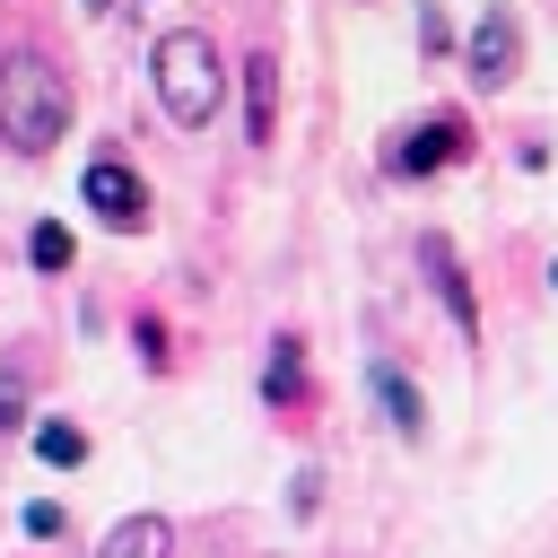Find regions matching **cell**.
<instances>
[{
    "instance_id": "6da1fadb",
    "label": "cell",
    "mask_w": 558,
    "mask_h": 558,
    "mask_svg": "<svg viewBox=\"0 0 558 558\" xmlns=\"http://www.w3.org/2000/svg\"><path fill=\"white\" fill-rule=\"evenodd\" d=\"M61 131H70V78H61V61L9 52L0 61V140L17 157H44Z\"/></svg>"
},
{
    "instance_id": "7a4b0ae2",
    "label": "cell",
    "mask_w": 558,
    "mask_h": 558,
    "mask_svg": "<svg viewBox=\"0 0 558 558\" xmlns=\"http://www.w3.org/2000/svg\"><path fill=\"white\" fill-rule=\"evenodd\" d=\"M148 70H157V105L183 122V131H201L209 113H218V96H227V70H218V44L201 35V26H174V35H157V52H148Z\"/></svg>"
},
{
    "instance_id": "3957f363",
    "label": "cell",
    "mask_w": 558,
    "mask_h": 558,
    "mask_svg": "<svg viewBox=\"0 0 558 558\" xmlns=\"http://www.w3.org/2000/svg\"><path fill=\"white\" fill-rule=\"evenodd\" d=\"M78 192H87V209H96L105 227H122V235H131V227H148V183H140L122 157H96V166L78 174Z\"/></svg>"
},
{
    "instance_id": "277c9868",
    "label": "cell",
    "mask_w": 558,
    "mask_h": 558,
    "mask_svg": "<svg viewBox=\"0 0 558 558\" xmlns=\"http://www.w3.org/2000/svg\"><path fill=\"white\" fill-rule=\"evenodd\" d=\"M523 70V26H514V9L497 0V9H480V26H471V87H506Z\"/></svg>"
},
{
    "instance_id": "5b68a950",
    "label": "cell",
    "mask_w": 558,
    "mask_h": 558,
    "mask_svg": "<svg viewBox=\"0 0 558 558\" xmlns=\"http://www.w3.org/2000/svg\"><path fill=\"white\" fill-rule=\"evenodd\" d=\"M462 148H471V131H462L453 113H436V122H418V131L392 148V174H436V166H453Z\"/></svg>"
},
{
    "instance_id": "8992f818",
    "label": "cell",
    "mask_w": 558,
    "mask_h": 558,
    "mask_svg": "<svg viewBox=\"0 0 558 558\" xmlns=\"http://www.w3.org/2000/svg\"><path fill=\"white\" fill-rule=\"evenodd\" d=\"M244 140H253V148L279 140V61H270V52L244 61Z\"/></svg>"
},
{
    "instance_id": "52a82bcc",
    "label": "cell",
    "mask_w": 558,
    "mask_h": 558,
    "mask_svg": "<svg viewBox=\"0 0 558 558\" xmlns=\"http://www.w3.org/2000/svg\"><path fill=\"white\" fill-rule=\"evenodd\" d=\"M366 384H375V401H384L392 436H410V445H418V436H427V401H418V384H410L401 366H384V357L366 366Z\"/></svg>"
},
{
    "instance_id": "ba28073f",
    "label": "cell",
    "mask_w": 558,
    "mask_h": 558,
    "mask_svg": "<svg viewBox=\"0 0 558 558\" xmlns=\"http://www.w3.org/2000/svg\"><path fill=\"white\" fill-rule=\"evenodd\" d=\"M418 262H427V279H436V296H445V314H453V323H462V340H471V331H480V305H471V288H462L453 244H445V235H427V244H418Z\"/></svg>"
},
{
    "instance_id": "9c48e42d",
    "label": "cell",
    "mask_w": 558,
    "mask_h": 558,
    "mask_svg": "<svg viewBox=\"0 0 558 558\" xmlns=\"http://www.w3.org/2000/svg\"><path fill=\"white\" fill-rule=\"evenodd\" d=\"M96 558H174V523L166 514H122Z\"/></svg>"
},
{
    "instance_id": "30bf717a",
    "label": "cell",
    "mask_w": 558,
    "mask_h": 558,
    "mask_svg": "<svg viewBox=\"0 0 558 558\" xmlns=\"http://www.w3.org/2000/svg\"><path fill=\"white\" fill-rule=\"evenodd\" d=\"M35 453H44L52 471H78V462H87V436H78L70 418H44V427H35Z\"/></svg>"
},
{
    "instance_id": "8fae6325",
    "label": "cell",
    "mask_w": 558,
    "mask_h": 558,
    "mask_svg": "<svg viewBox=\"0 0 558 558\" xmlns=\"http://www.w3.org/2000/svg\"><path fill=\"white\" fill-rule=\"evenodd\" d=\"M296 384H305V349H296V340H270V375H262V392H270V401H296Z\"/></svg>"
},
{
    "instance_id": "7c38bea8",
    "label": "cell",
    "mask_w": 558,
    "mask_h": 558,
    "mask_svg": "<svg viewBox=\"0 0 558 558\" xmlns=\"http://www.w3.org/2000/svg\"><path fill=\"white\" fill-rule=\"evenodd\" d=\"M26 253H35V270H70V227H52V218H44V227L26 235Z\"/></svg>"
},
{
    "instance_id": "4fadbf2b",
    "label": "cell",
    "mask_w": 558,
    "mask_h": 558,
    "mask_svg": "<svg viewBox=\"0 0 558 558\" xmlns=\"http://www.w3.org/2000/svg\"><path fill=\"white\" fill-rule=\"evenodd\" d=\"M26 532H35V541H52V532H61V506H52V497H35V506H26Z\"/></svg>"
},
{
    "instance_id": "5bb4252c",
    "label": "cell",
    "mask_w": 558,
    "mask_h": 558,
    "mask_svg": "<svg viewBox=\"0 0 558 558\" xmlns=\"http://www.w3.org/2000/svg\"><path fill=\"white\" fill-rule=\"evenodd\" d=\"M17 410H26V392H17V375H0V436L17 427Z\"/></svg>"
},
{
    "instance_id": "9a60e30c",
    "label": "cell",
    "mask_w": 558,
    "mask_h": 558,
    "mask_svg": "<svg viewBox=\"0 0 558 558\" xmlns=\"http://www.w3.org/2000/svg\"><path fill=\"white\" fill-rule=\"evenodd\" d=\"M78 9H87V17H105V9H113V0H78Z\"/></svg>"
},
{
    "instance_id": "2e32d148",
    "label": "cell",
    "mask_w": 558,
    "mask_h": 558,
    "mask_svg": "<svg viewBox=\"0 0 558 558\" xmlns=\"http://www.w3.org/2000/svg\"><path fill=\"white\" fill-rule=\"evenodd\" d=\"M549 279H558V270H549Z\"/></svg>"
}]
</instances>
